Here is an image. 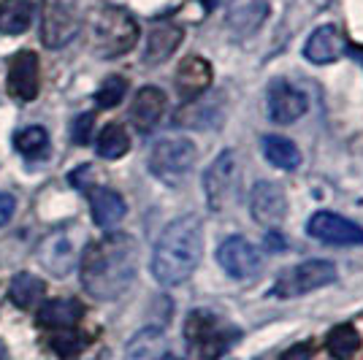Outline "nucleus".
<instances>
[{
  "instance_id": "f257e3e1",
  "label": "nucleus",
  "mask_w": 363,
  "mask_h": 360,
  "mask_svg": "<svg viewBox=\"0 0 363 360\" xmlns=\"http://www.w3.org/2000/svg\"><path fill=\"white\" fill-rule=\"evenodd\" d=\"M138 244L130 233H106L87 244L82 255V287L95 300H117L133 285Z\"/></svg>"
},
{
  "instance_id": "f03ea898",
  "label": "nucleus",
  "mask_w": 363,
  "mask_h": 360,
  "mask_svg": "<svg viewBox=\"0 0 363 360\" xmlns=\"http://www.w3.org/2000/svg\"><path fill=\"white\" fill-rule=\"evenodd\" d=\"M203 257V225L196 214L177 217L160 233L152 252V276L163 287H177L193 276Z\"/></svg>"
},
{
  "instance_id": "7ed1b4c3",
  "label": "nucleus",
  "mask_w": 363,
  "mask_h": 360,
  "mask_svg": "<svg viewBox=\"0 0 363 360\" xmlns=\"http://www.w3.org/2000/svg\"><path fill=\"white\" fill-rule=\"evenodd\" d=\"M138 41L136 19L120 6H98L90 14L92 52L104 60L128 55Z\"/></svg>"
},
{
  "instance_id": "20e7f679",
  "label": "nucleus",
  "mask_w": 363,
  "mask_h": 360,
  "mask_svg": "<svg viewBox=\"0 0 363 360\" xmlns=\"http://www.w3.org/2000/svg\"><path fill=\"white\" fill-rule=\"evenodd\" d=\"M184 339L193 360H220L239 339V328L223 322L206 309H196L184 320Z\"/></svg>"
},
{
  "instance_id": "39448f33",
  "label": "nucleus",
  "mask_w": 363,
  "mask_h": 360,
  "mask_svg": "<svg viewBox=\"0 0 363 360\" xmlns=\"http://www.w3.org/2000/svg\"><path fill=\"white\" fill-rule=\"evenodd\" d=\"M196 165V144L184 135H171V138H160L150 154V171L155 179L163 184H182L187 179V174Z\"/></svg>"
},
{
  "instance_id": "423d86ee",
  "label": "nucleus",
  "mask_w": 363,
  "mask_h": 360,
  "mask_svg": "<svg viewBox=\"0 0 363 360\" xmlns=\"http://www.w3.org/2000/svg\"><path fill=\"white\" fill-rule=\"evenodd\" d=\"M336 282V266L328 260H306L285 269L272 287V298H298Z\"/></svg>"
},
{
  "instance_id": "0eeeda50",
  "label": "nucleus",
  "mask_w": 363,
  "mask_h": 360,
  "mask_svg": "<svg viewBox=\"0 0 363 360\" xmlns=\"http://www.w3.org/2000/svg\"><path fill=\"white\" fill-rule=\"evenodd\" d=\"M82 30L79 0H41V41L49 49H62Z\"/></svg>"
},
{
  "instance_id": "6e6552de",
  "label": "nucleus",
  "mask_w": 363,
  "mask_h": 360,
  "mask_svg": "<svg viewBox=\"0 0 363 360\" xmlns=\"http://www.w3.org/2000/svg\"><path fill=\"white\" fill-rule=\"evenodd\" d=\"M203 193L212 211H225L239 193V160L236 152L225 150L212 160L203 174Z\"/></svg>"
},
{
  "instance_id": "1a4fd4ad",
  "label": "nucleus",
  "mask_w": 363,
  "mask_h": 360,
  "mask_svg": "<svg viewBox=\"0 0 363 360\" xmlns=\"http://www.w3.org/2000/svg\"><path fill=\"white\" fill-rule=\"evenodd\" d=\"M217 263L223 266L230 279L236 282H250L255 279L260 269H263V257L255 247L244 236H228L220 247H217Z\"/></svg>"
},
{
  "instance_id": "9d476101",
  "label": "nucleus",
  "mask_w": 363,
  "mask_h": 360,
  "mask_svg": "<svg viewBox=\"0 0 363 360\" xmlns=\"http://www.w3.org/2000/svg\"><path fill=\"white\" fill-rule=\"evenodd\" d=\"M306 233L320 244H331V247H361L363 244V227L333 211H315L306 223Z\"/></svg>"
},
{
  "instance_id": "9b49d317",
  "label": "nucleus",
  "mask_w": 363,
  "mask_h": 360,
  "mask_svg": "<svg viewBox=\"0 0 363 360\" xmlns=\"http://www.w3.org/2000/svg\"><path fill=\"white\" fill-rule=\"evenodd\" d=\"M250 211L252 220L263 227H277L285 220L288 211V198L279 184L274 181H255L250 190Z\"/></svg>"
},
{
  "instance_id": "f8f14e48",
  "label": "nucleus",
  "mask_w": 363,
  "mask_h": 360,
  "mask_svg": "<svg viewBox=\"0 0 363 360\" xmlns=\"http://www.w3.org/2000/svg\"><path fill=\"white\" fill-rule=\"evenodd\" d=\"M41 90V62L38 55L25 49V52H16L11 65H9V92L16 101H35Z\"/></svg>"
},
{
  "instance_id": "ddd939ff",
  "label": "nucleus",
  "mask_w": 363,
  "mask_h": 360,
  "mask_svg": "<svg viewBox=\"0 0 363 360\" xmlns=\"http://www.w3.org/2000/svg\"><path fill=\"white\" fill-rule=\"evenodd\" d=\"M266 103H269V117L277 125H290V122L301 120L306 108H309L306 95L298 87H293L290 81H282V79H274L269 84Z\"/></svg>"
},
{
  "instance_id": "4468645a",
  "label": "nucleus",
  "mask_w": 363,
  "mask_h": 360,
  "mask_svg": "<svg viewBox=\"0 0 363 360\" xmlns=\"http://www.w3.org/2000/svg\"><path fill=\"white\" fill-rule=\"evenodd\" d=\"M212 65L209 60H203V57H196V55H190V57H184L179 62V68H177V76H174V81H177V92H179V98L184 103H190V101H196L201 95H206V90L212 87Z\"/></svg>"
},
{
  "instance_id": "2eb2a0df",
  "label": "nucleus",
  "mask_w": 363,
  "mask_h": 360,
  "mask_svg": "<svg viewBox=\"0 0 363 360\" xmlns=\"http://www.w3.org/2000/svg\"><path fill=\"white\" fill-rule=\"evenodd\" d=\"M269 11H272L269 0H230L228 30L236 38H250L263 28V22L269 19Z\"/></svg>"
},
{
  "instance_id": "dca6fc26",
  "label": "nucleus",
  "mask_w": 363,
  "mask_h": 360,
  "mask_svg": "<svg viewBox=\"0 0 363 360\" xmlns=\"http://www.w3.org/2000/svg\"><path fill=\"white\" fill-rule=\"evenodd\" d=\"M342 55H347V41L339 28L333 25H323L312 33L303 44V57L315 65H331L336 62Z\"/></svg>"
},
{
  "instance_id": "f3484780",
  "label": "nucleus",
  "mask_w": 363,
  "mask_h": 360,
  "mask_svg": "<svg viewBox=\"0 0 363 360\" xmlns=\"http://www.w3.org/2000/svg\"><path fill=\"white\" fill-rule=\"evenodd\" d=\"M38 260H41V266H44L49 274H55V276L71 274L76 266V249H74V244H71V239H68V233H62V230L49 233V236L41 241V247H38Z\"/></svg>"
},
{
  "instance_id": "a211bd4d",
  "label": "nucleus",
  "mask_w": 363,
  "mask_h": 360,
  "mask_svg": "<svg viewBox=\"0 0 363 360\" xmlns=\"http://www.w3.org/2000/svg\"><path fill=\"white\" fill-rule=\"evenodd\" d=\"M90 198V211H92V223L104 230L117 227L128 214V203L120 193L108 190V187H90L87 190Z\"/></svg>"
},
{
  "instance_id": "6ab92c4d",
  "label": "nucleus",
  "mask_w": 363,
  "mask_h": 360,
  "mask_svg": "<svg viewBox=\"0 0 363 360\" xmlns=\"http://www.w3.org/2000/svg\"><path fill=\"white\" fill-rule=\"evenodd\" d=\"M166 111V92L160 87H141L130 106V122L136 125L138 133H150L152 128L160 122Z\"/></svg>"
},
{
  "instance_id": "aec40b11",
  "label": "nucleus",
  "mask_w": 363,
  "mask_h": 360,
  "mask_svg": "<svg viewBox=\"0 0 363 360\" xmlns=\"http://www.w3.org/2000/svg\"><path fill=\"white\" fill-rule=\"evenodd\" d=\"M184 30L177 22H157L147 35V49H144V62L147 65H160L166 62L177 49H179Z\"/></svg>"
},
{
  "instance_id": "412c9836",
  "label": "nucleus",
  "mask_w": 363,
  "mask_h": 360,
  "mask_svg": "<svg viewBox=\"0 0 363 360\" xmlns=\"http://www.w3.org/2000/svg\"><path fill=\"white\" fill-rule=\"evenodd\" d=\"M84 317V306L76 298H52L38 309V325L46 330L76 328Z\"/></svg>"
},
{
  "instance_id": "4be33fe9",
  "label": "nucleus",
  "mask_w": 363,
  "mask_h": 360,
  "mask_svg": "<svg viewBox=\"0 0 363 360\" xmlns=\"http://www.w3.org/2000/svg\"><path fill=\"white\" fill-rule=\"evenodd\" d=\"M203 98V95H201ZM190 101L184 103L177 111L174 122L182 125V128H196V130H203V128H214L220 122V101L217 98H206V101Z\"/></svg>"
},
{
  "instance_id": "5701e85b",
  "label": "nucleus",
  "mask_w": 363,
  "mask_h": 360,
  "mask_svg": "<svg viewBox=\"0 0 363 360\" xmlns=\"http://www.w3.org/2000/svg\"><path fill=\"white\" fill-rule=\"evenodd\" d=\"M46 285L44 279H38L30 271H22L11 279V287H9V298L14 300V306L19 309H33L44 300Z\"/></svg>"
},
{
  "instance_id": "b1692460",
  "label": "nucleus",
  "mask_w": 363,
  "mask_h": 360,
  "mask_svg": "<svg viewBox=\"0 0 363 360\" xmlns=\"http://www.w3.org/2000/svg\"><path fill=\"white\" fill-rule=\"evenodd\" d=\"M33 0H0V33L19 35L30 28Z\"/></svg>"
},
{
  "instance_id": "393cba45",
  "label": "nucleus",
  "mask_w": 363,
  "mask_h": 360,
  "mask_svg": "<svg viewBox=\"0 0 363 360\" xmlns=\"http://www.w3.org/2000/svg\"><path fill=\"white\" fill-rule=\"evenodd\" d=\"M263 154H266L269 163L282 168V171H296L301 165V152L285 135H266L263 138Z\"/></svg>"
},
{
  "instance_id": "a878e982",
  "label": "nucleus",
  "mask_w": 363,
  "mask_h": 360,
  "mask_svg": "<svg viewBox=\"0 0 363 360\" xmlns=\"http://www.w3.org/2000/svg\"><path fill=\"white\" fill-rule=\"evenodd\" d=\"M166 336L160 328H144L130 339L125 360H160L163 358Z\"/></svg>"
},
{
  "instance_id": "bb28decb",
  "label": "nucleus",
  "mask_w": 363,
  "mask_h": 360,
  "mask_svg": "<svg viewBox=\"0 0 363 360\" xmlns=\"http://www.w3.org/2000/svg\"><path fill=\"white\" fill-rule=\"evenodd\" d=\"M325 349L328 355L336 360H350L358 349H361V333L355 330V325H336L333 330H328L325 336Z\"/></svg>"
},
{
  "instance_id": "cd10ccee",
  "label": "nucleus",
  "mask_w": 363,
  "mask_h": 360,
  "mask_svg": "<svg viewBox=\"0 0 363 360\" xmlns=\"http://www.w3.org/2000/svg\"><path fill=\"white\" fill-rule=\"evenodd\" d=\"M14 147L22 157L41 160V157H46V152H49V133H46V128H41V125H28V128L16 130Z\"/></svg>"
},
{
  "instance_id": "c85d7f7f",
  "label": "nucleus",
  "mask_w": 363,
  "mask_h": 360,
  "mask_svg": "<svg viewBox=\"0 0 363 360\" xmlns=\"http://www.w3.org/2000/svg\"><path fill=\"white\" fill-rule=\"evenodd\" d=\"M95 147H98V157H104V160H120L130 150V135H128V130L122 125L111 122V125H106L101 130Z\"/></svg>"
},
{
  "instance_id": "c756f323",
  "label": "nucleus",
  "mask_w": 363,
  "mask_h": 360,
  "mask_svg": "<svg viewBox=\"0 0 363 360\" xmlns=\"http://www.w3.org/2000/svg\"><path fill=\"white\" fill-rule=\"evenodd\" d=\"M49 347H52L60 358L71 360V358H76L84 347H87V336H84V333H79L76 328L52 330V336H49Z\"/></svg>"
},
{
  "instance_id": "7c9ffc66",
  "label": "nucleus",
  "mask_w": 363,
  "mask_h": 360,
  "mask_svg": "<svg viewBox=\"0 0 363 360\" xmlns=\"http://www.w3.org/2000/svg\"><path fill=\"white\" fill-rule=\"evenodd\" d=\"M125 95H128V79L125 76H108L95 92V106L98 108H114L125 101Z\"/></svg>"
},
{
  "instance_id": "2f4dec72",
  "label": "nucleus",
  "mask_w": 363,
  "mask_h": 360,
  "mask_svg": "<svg viewBox=\"0 0 363 360\" xmlns=\"http://www.w3.org/2000/svg\"><path fill=\"white\" fill-rule=\"evenodd\" d=\"M92 125H95V117L92 114H79L71 125V138H74V144H90L92 138Z\"/></svg>"
},
{
  "instance_id": "473e14b6",
  "label": "nucleus",
  "mask_w": 363,
  "mask_h": 360,
  "mask_svg": "<svg viewBox=\"0 0 363 360\" xmlns=\"http://www.w3.org/2000/svg\"><path fill=\"white\" fill-rule=\"evenodd\" d=\"M71 184L87 193V190L92 187V168L90 165H79L74 174H71Z\"/></svg>"
},
{
  "instance_id": "72a5a7b5",
  "label": "nucleus",
  "mask_w": 363,
  "mask_h": 360,
  "mask_svg": "<svg viewBox=\"0 0 363 360\" xmlns=\"http://www.w3.org/2000/svg\"><path fill=\"white\" fill-rule=\"evenodd\" d=\"M279 360H312V344L309 342H298V344H293L290 349H285Z\"/></svg>"
},
{
  "instance_id": "f704fd0d",
  "label": "nucleus",
  "mask_w": 363,
  "mask_h": 360,
  "mask_svg": "<svg viewBox=\"0 0 363 360\" xmlns=\"http://www.w3.org/2000/svg\"><path fill=\"white\" fill-rule=\"evenodd\" d=\"M14 209H16L14 196H9V193H0V227L11 223V217H14Z\"/></svg>"
},
{
  "instance_id": "c9c22d12",
  "label": "nucleus",
  "mask_w": 363,
  "mask_h": 360,
  "mask_svg": "<svg viewBox=\"0 0 363 360\" xmlns=\"http://www.w3.org/2000/svg\"><path fill=\"white\" fill-rule=\"evenodd\" d=\"M263 244H266V249H272V252H279V249L288 247V241L282 239V233H277V230H269L266 239H263Z\"/></svg>"
},
{
  "instance_id": "e433bc0d",
  "label": "nucleus",
  "mask_w": 363,
  "mask_h": 360,
  "mask_svg": "<svg viewBox=\"0 0 363 360\" xmlns=\"http://www.w3.org/2000/svg\"><path fill=\"white\" fill-rule=\"evenodd\" d=\"M347 52H350V55H352V57H355V60L361 62V65H363V49H361V46H355V49H347Z\"/></svg>"
},
{
  "instance_id": "4c0bfd02",
  "label": "nucleus",
  "mask_w": 363,
  "mask_h": 360,
  "mask_svg": "<svg viewBox=\"0 0 363 360\" xmlns=\"http://www.w3.org/2000/svg\"><path fill=\"white\" fill-rule=\"evenodd\" d=\"M201 3H203V9H206V11H212V9L217 6V3H220V0H201Z\"/></svg>"
},
{
  "instance_id": "58836bf2",
  "label": "nucleus",
  "mask_w": 363,
  "mask_h": 360,
  "mask_svg": "<svg viewBox=\"0 0 363 360\" xmlns=\"http://www.w3.org/2000/svg\"><path fill=\"white\" fill-rule=\"evenodd\" d=\"M0 360H9V352H6V344L0 342Z\"/></svg>"
},
{
  "instance_id": "ea45409f",
  "label": "nucleus",
  "mask_w": 363,
  "mask_h": 360,
  "mask_svg": "<svg viewBox=\"0 0 363 360\" xmlns=\"http://www.w3.org/2000/svg\"><path fill=\"white\" fill-rule=\"evenodd\" d=\"M160 360H179V358H174V355H163Z\"/></svg>"
}]
</instances>
